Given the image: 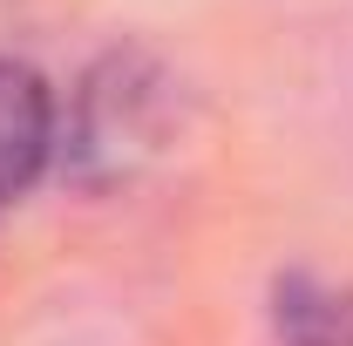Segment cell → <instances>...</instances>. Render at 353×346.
<instances>
[{
	"mask_svg": "<svg viewBox=\"0 0 353 346\" xmlns=\"http://www.w3.org/2000/svg\"><path fill=\"white\" fill-rule=\"evenodd\" d=\"M176 130H183V82L163 68V54L109 48L68 88L54 156H61V176L75 190L109 197V190H130L150 163H163Z\"/></svg>",
	"mask_w": 353,
	"mask_h": 346,
	"instance_id": "obj_1",
	"label": "cell"
},
{
	"mask_svg": "<svg viewBox=\"0 0 353 346\" xmlns=\"http://www.w3.org/2000/svg\"><path fill=\"white\" fill-rule=\"evenodd\" d=\"M272 333L285 346H353V278L333 272H279L272 278Z\"/></svg>",
	"mask_w": 353,
	"mask_h": 346,
	"instance_id": "obj_3",
	"label": "cell"
},
{
	"mask_svg": "<svg viewBox=\"0 0 353 346\" xmlns=\"http://www.w3.org/2000/svg\"><path fill=\"white\" fill-rule=\"evenodd\" d=\"M54 130H61V109L48 82L28 61L0 54V197H21L54 163Z\"/></svg>",
	"mask_w": 353,
	"mask_h": 346,
	"instance_id": "obj_2",
	"label": "cell"
}]
</instances>
